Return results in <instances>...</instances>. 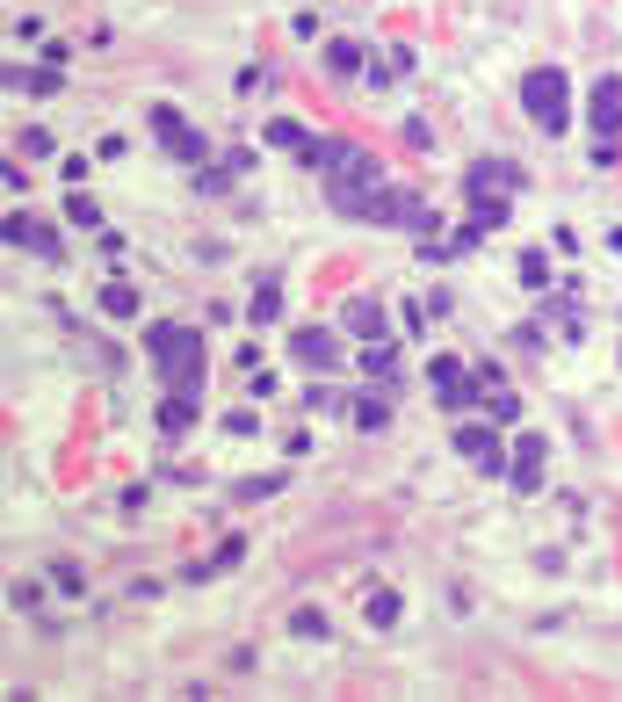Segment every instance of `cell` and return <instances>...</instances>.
<instances>
[{
  "label": "cell",
  "mask_w": 622,
  "mask_h": 702,
  "mask_svg": "<svg viewBox=\"0 0 622 702\" xmlns=\"http://www.w3.org/2000/svg\"><path fill=\"white\" fill-rule=\"evenodd\" d=\"M66 80V66H15L8 87H22V95H51V87Z\"/></svg>",
  "instance_id": "cell-14"
},
{
  "label": "cell",
  "mask_w": 622,
  "mask_h": 702,
  "mask_svg": "<svg viewBox=\"0 0 622 702\" xmlns=\"http://www.w3.org/2000/svg\"><path fill=\"white\" fill-rule=\"evenodd\" d=\"M102 312H109V319H131V312H138V290L123 283V276H116V283H102Z\"/></svg>",
  "instance_id": "cell-17"
},
{
  "label": "cell",
  "mask_w": 622,
  "mask_h": 702,
  "mask_svg": "<svg viewBox=\"0 0 622 702\" xmlns=\"http://www.w3.org/2000/svg\"><path fill=\"white\" fill-rule=\"evenodd\" d=\"M290 355L304 362V370H340V341L326 326H297V341H290Z\"/></svg>",
  "instance_id": "cell-9"
},
{
  "label": "cell",
  "mask_w": 622,
  "mask_h": 702,
  "mask_svg": "<svg viewBox=\"0 0 622 702\" xmlns=\"http://www.w3.org/2000/svg\"><path fill=\"white\" fill-rule=\"evenodd\" d=\"M326 73H340V80H348V73H362V51H355L348 37H333V44H326Z\"/></svg>",
  "instance_id": "cell-19"
},
{
  "label": "cell",
  "mask_w": 622,
  "mask_h": 702,
  "mask_svg": "<svg viewBox=\"0 0 622 702\" xmlns=\"http://www.w3.org/2000/svg\"><path fill=\"white\" fill-rule=\"evenodd\" d=\"M514 189H521V167L514 160H478L471 174H463L471 210H492V218H507V210H514Z\"/></svg>",
  "instance_id": "cell-3"
},
{
  "label": "cell",
  "mask_w": 622,
  "mask_h": 702,
  "mask_svg": "<svg viewBox=\"0 0 622 702\" xmlns=\"http://www.w3.org/2000/svg\"><path fill=\"white\" fill-rule=\"evenodd\" d=\"M586 124H594V160L608 167L615 160V131H622V80L615 73L594 80V95H586Z\"/></svg>",
  "instance_id": "cell-4"
},
{
  "label": "cell",
  "mask_w": 622,
  "mask_h": 702,
  "mask_svg": "<svg viewBox=\"0 0 622 702\" xmlns=\"http://www.w3.org/2000/svg\"><path fill=\"white\" fill-rule=\"evenodd\" d=\"M51 587L73 601V594H87V579H80V565H51Z\"/></svg>",
  "instance_id": "cell-23"
},
{
  "label": "cell",
  "mask_w": 622,
  "mask_h": 702,
  "mask_svg": "<svg viewBox=\"0 0 622 702\" xmlns=\"http://www.w3.org/2000/svg\"><path fill=\"white\" fill-rule=\"evenodd\" d=\"M456 456H463L471 471H507V449H500V435H492L485 420H463V427H456Z\"/></svg>",
  "instance_id": "cell-6"
},
{
  "label": "cell",
  "mask_w": 622,
  "mask_h": 702,
  "mask_svg": "<svg viewBox=\"0 0 622 702\" xmlns=\"http://www.w3.org/2000/svg\"><path fill=\"white\" fill-rule=\"evenodd\" d=\"M268 145H275V152H311L304 124H290V116H275V124H268Z\"/></svg>",
  "instance_id": "cell-18"
},
{
  "label": "cell",
  "mask_w": 622,
  "mask_h": 702,
  "mask_svg": "<svg viewBox=\"0 0 622 702\" xmlns=\"http://www.w3.org/2000/svg\"><path fill=\"white\" fill-rule=\"evenodd\" d=\"M268 319H283V276H261V290H254V326H268Z\"/></svg>",
  "instance_id": "cell-16"
},
{
  "label": "cell",
  "mask_w": 622,
  "mask_h": 702,
  "mask_svg": "<svg viewBox=\"0 0 622 702\" xmlns=\"http://www.w3.org/2000/svg\"><path fill=\"white\" fill-rule=\"evenodd\" d=\"M362 616H369V630H391L398 616H406V601H398L391 587H377V594H369V608H362Z\"/></svg>",
  "instance_id": "cell-15"
},
{
  "label": "cell",
  "mask_w": 622,
  "mask_h": 702,
  "mask_svg": "<svg viewBox=\"0 0 622 702\" xmlns=\"http://www.w3.org/2000/svg\"><path fill=\"white\" fill-rule=\"evenodd\" d=\"M521 283L543 290V283H550V254H521Z\"/></svg>",
  "instance_id": "cell-22"
},
{
  "label": "cell",
  "mask_w": 622,
  "mask_h": 702,
  "mask_svg": "<svg viewBox=\"0 0 622 702\" xmlns=\"http://www.w3.org/2000/svg\"><path fill=\"white\" fill-rule=\"evenodd\" d=\"M152 138H160L174 160H203V138L181 124V109H152Z\"/></svg>",
  "instance_id": "cell-8"
},
{
  "label": "cell",
  "mask_w": 622,
  "mask_h": 702,
  "mask_svg": "<svg viewBox=\"0 0 622 702\" xmlns=\"http://www.w3.org/2000/svg\"><path fill=\"white\" fill-rule=\"evenodd\" d=\"M521 109L536 116L543 138L565 131V124H572V80H565V66H536V73H528V80H521Z\"/></svg>",
  "instance_id": "cell-2"
},
{
  "label": "cell",
  "mask_w": 622,
  "mask_h": 702,
  "mask_svg": "<svg viewBox=\"0 0 622 702\" xmlns=\"http://www.w3.org/2000/svg\"><path fill=\"white\" fill-rule=\"evenodd\" d=\"M145 348H152V362H160L167 391H196V377H203V333L196 326L160 319V326H145Z\"/></svg>",
  "instance_id": "cell-1"
},
{
  "label": "cell",
  "mask_w": 622,
  "mask_h": 702,
  "mask_svg": "<svg viewBox=\"0 0 622 702\" xmlns=\"http://www.w3.org/2000/svg\"><path fill=\"white\" fill-rule=\"evenodd\" d=\"M8 247H29V254H44V261H66V247H58L37 218H8Z\"/></svg>",
  "instance_id": "cell-10"
},
{
  "label": "cell",
  "mask_w": 622,
  "mask_h": 702,
  "mask_svg": "<svg viewBox=\"0 0 622 702\" xmlns=\"http://www.w3.org/2000/svg\"><path fill=\"white\" fill-rule=\"evenodd\" d=\"M427 384H434V399H442L449 413H471V399H478V370L463 355H434L427 362Z\"/></svg>",
  "instance_id": "cell-5"
},
{
  "label": "cell",
  "mask_w": 622,
  "mask_h": 702,
  "mask_svg": "<svg viewBox=\"0 0 622 702\" xmlns=\"http://www.w3.org/2000/svg\"><path fill=\"white\" fill-rule=\"evenodd\" d=\"M340 319H348V333H362V341H384V304L377 297H348Z\"/></svg>",
  "instance_id": "cell-12"
},
{
  "label": "cell",
  "mask_w": 622,
  "mask_h": 702,
  "mask_svg": "<svg viewBox=\"0 0 622 702\" xmlns=\"http://www.w3.org/2000/svg\"><path fill=\"white\" fill-rule=\"evenodd\" d=\"M66 218H73V225H102V203H95V196H73Z\"/></svg>",
  "instance_id": "cell-24"
},
{
  "label": "cell",
  "mask_w": 622,
  "mask_h": 702,
  "mask_svg": "<svg viewBox=\"0 0 622 702\" xmlns=\"http://www.w3.org/2000/svg\"><path fill=\"white\" fill-rule=\"evenodd\" d=\"M239 558H246V536H225V543H217V551H210V558H196V565H189V572H181V579H189V587H203V579H210V572H225V565H239Z\"/></svg>",
  "instance_id": "cell-11"
},
{
  "label": "cell",
  "mask_w": 622,
  "mask_h": 702,
  "mask_svg": "<svg viewBox=\"0 0 622 702\" xmlns=\"http://www.w3.org/2000/svg\"><path fill=\"white\" fill-rule=\"evenodd\" d=\"M348 413H355V427H369V435H377V427H384V420H391V406H384V399H377V391H362V399H355V406H348Z\"/></svg>",
  "instance_id": "cell-21"
},
{
  "label": "cell",
  "mask_w": 622,
  "mask_h": 702,
  "mask_svg": "<svg viewBox=\"0 0 622 702\" xmlns=\"http://www.w3.org/2000/svg\"><path fill=\"white\" fill-rule=\"evenodd\" d=\"M196 427V391H167V406H160V435H189Z\"/></svg>",
  "instance_id": "cell-13"
},
{
  "label": "cell",
  "mask_w": 622,
  "mask_h": 702,
  "mask_svg": "<svg viewBox=\"0 0 622 702\" xmlns=\"http://www.w3.org/2000/svg\"><path fill=\"white\" fill-rule=\"evenodd\" d=\"M362 370H369V377H398V348H391V341H369V348H362Z\"/></svg>",
  "instance_id": "cell-20"
},
{
  "label": "cell",
  "mask_w": 622,
  "mask_h": 702,
  "mask_svg": "<svg viewBox=\"0 0 622 702\" xmlns=\"http://www.w3.org/2000/svg\"><path fill=\"white\" fill-rule=\"evenodd\" d=\"M543 464H550V442L543 435H521L507 449V478H514V493H543Z\"/></svg>",
  "instance_id": "cell-7"
}]
</instances>
